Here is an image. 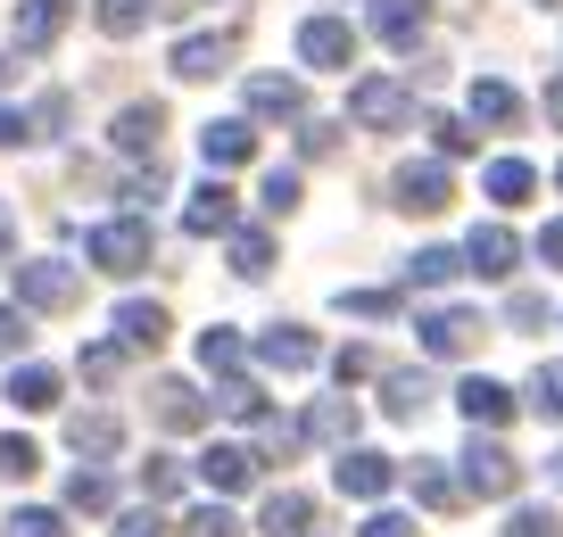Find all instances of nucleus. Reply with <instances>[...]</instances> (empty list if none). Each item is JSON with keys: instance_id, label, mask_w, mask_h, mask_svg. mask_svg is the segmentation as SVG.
<instances>
[{"instance_id": "18", "label": "nucleus", "mask_w": 563, "mask_h": 537, "mask_svg": "<svg viewBox=\"0 0 563 537\" xmlns=\"http://www.w3.org/2000/svg\"><path fill=\"white\" fill-rule=\"evenodd\" d=\"M249 108L257 116H307V83L299 75H249Z\"/></svg>"}, {"instance_id": "22", "label": "nucleus", "mask_w": 563, "mask_h": 537, "mask_svg": "<svg viewBox=\"0 0 563 537\" xmlns=\"http://www.w3.org/2000/svg\"><path fill=\"white\" fill-rule=\"evenodd\" d=\"M150 398H158V430H199V422H208V398H199L191 381H158Z\"/></svg>"}, {"instance_id": "48", "label": "nucleus", "mask_w": 563, "mask_h": 537, "mask_svg": "<svg viewBox=\"0 0 563 537\" xmlns=\"http://www.w3.org/2000/svg\"><path fill=\"white\" fill-rule=\"evenodd\" d=\"M506 323H514V331H539V323H547V298H539V290H514V298H506Z\"/></svg>"}, {"instance_id": "40", "label": "nucleus", "mask_w": 563, "mask_h": 537, "mask_svg": "<svg viewBox=\"0 0 563 537\" xmlns=\"http://www.w3.org/2000/svg\"><path fill=\"white\" fill-rule=\"evenodd\" d=\"M183 537H249V529L224 513V504H191V513H183Z\"/></svg>"}, {"instance_id": "28", "label": "nucleus", "mask_w": 563, "mask_h": 537, "mask_svg": "<svg viewBox=\"0 0 563 537\" xmlns=\"http://www.w3.org/2000/svg\"><path fill=\"white\" fill-rule=\"evenodd\" d=\"M481 191H489V199H497V208H522V199H530V191H539V174H530V166H522V157H497V166H489V174H481Z\"/></svg>"}, {"instance_id": "56", "label": "nucleus", "mask_w": 563, "mask_h": 537, "mask_svg": "<svg viewBox=\"0 0 563 537\" xmlns=\"http://www.w3.org/2000/svg\"><path fill=\"white\" fill-rule=\"evenodd\" d=\"M539 265H563V215H555V224L539 232Z\"/></svg>"}, {"instance_id": "51", "label": "nucleus", "mask_w": 563, "mask_h": 537, "mask_svg": "<svg viewBox=\"0 0 563 537\" xmlns=\"http://www.w3.org/2000/svg\"><path fill=\"white\" fill-rule=\"evenodd\" d=\"M117 537H166L158 504H141V513H124V521H117Z\"/></svg>"}, {"instance_id": "25", "label": "nucleus", "mask_w": 563, "mask_h": 537, "mask_svg": "<svg viewBox=\"0 0 563 537\" xmlns=\"http://www.w3.org/2000/svg\"><path fill=\"white\" fill-rule=\"evenodd\" d=\"M117 339L158 356V347H166V306H141V298H124V306H117Z\"/></svg>"}, {"instance_id": "35", "label": "nucleus", "mask_w": 563, "mask_h": 537, "mask_svg": "<svg viewBox=\"0 0 563 537\" xmlns=\"http://www.w3.org/2000/svg\"><path fill=\"white\" fill-rule=\"evenodd\" d=\"M67 504H75V513H108V504H117V480H108V471H75Z\"/></svg>"}, {"instance_id": "7", "label": "nucleus", "mask_w": 563, "mask_h": 537, "mask_svg": "<svg viewBox=\"0 0 563 537\" xmlns=\"http://www.w3.org/2000/svg\"><path fill=\"white\" fill-rule=\"evenodd\" d=\"M389 191H398V208H406V215H440L448 199H456V182H448V166H440V157H406Z\"/></svg>"}, {"instance_id": "11", "label": "nucleus", "mask_w": 563, "mask_h": 537, "mask_svg": "<svg viewBox=\"0 0 563 537\" xmlns=\"http://www.w3.org/2000/svg\"><path fill=\"white\" fill-rule=\"evenodd\" d=\"M199 157H208V174H232V166H249V157H257V124H241V116L208 124V133H199Z\"/></svg>"}, {"instance_id": "30", "label": "nucleus", "mask_w": 563, "mask_h": 537, "mask_svg": "<svg viewBox=\"0 0 563 537\" xmlns=\"http://www.w3.org/2000/svg\"><path fill=\"white\" fill-rule=\"evenodd\" d=\"M307 438H316V447H349V438H356V405L349 398H323L316 414H307Z\"/></svg>"}, {"instance_id": "55", "label": "nucleus", "mask_w": 563, "mask_h": 537, "mask_svg": "<svg viewBox=\"0 0 563 537\" xmlns=\"http://www.w3.org/2000/svg\"><path fill=\"white\" fill-rule=\"evenodd\" d=\"M67 116H75V108H67V91H51V100L34 108V124H42V133H58V124H67Z\"/></svg>"}, {"instance_id": "21", "label": "nucleus", "mask_w": 563, "mask_h": 537, "mask_svg": "<svg viewBox=\"0 0 563 537\" xmlns=\"http://www.w3.org/2000/svg\"><path fill=\"white\" fill-rule=\"evenodd\" d=\"M158 133H166V108L158 100H141V108H124V116H117V149L124 157H158Z\"/></svg>"}, {"instance_id": "29", "label": "nucleus", "mask_w": 563, "mask_h": 537, "mask_svg": "<svg viewBox=\"0 0 563 537\" xmlns=\"http://www.w3.org/2000/svg\"><path fill=\"white\" fill-rule=\"evenodd\" d=\"M307 447V422H282V414H257V463H290Z\"/></svg>"}, {"instance_id": "54", "label": "nucleus", "mask_w": 563, "mask_h": 537, "mask_svg": "<svg viewBox=\"0 0 563 537\" xmlns=\"http://www.w3.org/2000/svg\"><path fill=\"white\" fill-rule=\"evenodd\" d=\"M9 141H34V116H25V108H0V149H9Z\"/></svg>"}, {"instance_id": "53", "label": "nucleus", "mask_w": 563, "mask_h": 537, "mask_svg": "<svg viewBox=\"0 0 563 537\" xmlns=\"http://www.w3.org/2000/svg\"><path fill=\"white\" fill-rule=\"evenodd\" d=\"M299 149H307V157H332V149H340V124H307Z\"/></svg>"}, {"instance_id": "61", "label": "nucleus", "mask_w": 563, "mask_h": 537, "mask_svg": "<svg viewBox=\"0 0 563 537\" xmlns=\"http://www.w3.org/2000/svg\"><path fill=\"white\" fill-rule=\"evenodd\" d=\"M307 537H323V529H307Z\"/></svg>"}, {"instance_id": "12", "label": "nucleus", "mask_w": 563, "mask_h": 537, "mask_svg": "<svg viewBox=\"0 0 563 537\" xmlns=\"http://www.w3.org/2000/svg\"><path fill=\"white\" fill-rule=\"evenodd\" d=\"M456 405H464V422H473V430H506V422H514V389L489 381V372H473V381L456 389Z\"/></svg>"}, {"instance_id": "32", "label": "nucleus", "mask_w": 563, "mask_h": 537, "mask_svg": "<svg viewBox=\"0 0 563 537\" xmlns=\"http://www.w3.org/2000/svg\"><path fill=\"white\" fill-rule=\"evenodd\" d=\"M199 365H208L216 381H224V372H241V331H232V323H208V331H199Z\"/></svg>"}, {"instance_id": "23", "label": "nucleus", "mask_w": 563, "mask_h": 537, "mask_svg": "<svg viewBox=\"0 0 563 537\" xmlns=\"http://www.w3.org/2000/svg\"><path fill=\"white\" fill-rule=\"evenodd\" d=\"M473 124H497V133H514V124H522V91L497 83V75H481V83H473Z\"/></svg>"}, {"instance_id": "5", "label": "nucleus", "mask_w": 563, "mask_h": 537, "mask_svg": "<svg viewBox=\"0 0 563 537\" xmlns=\"http://www.w3.org/2000/svg\"><path fill=\"white\" fill-rule=\"evenodd\" d=\"M464 488H473V496H514V488H522V463H514L489 430H473V447H464Z\"/></svg>"}, {"instance_id": "37", "label": "nucleus", "mask_w": 563, "mask_h": 537, "mask_svg": "<svg viewBox=\"0 0 563 537\" xmlns=\"http://www.w3.org/2000/svg\"><path fill=\"white\" fill-rule=\"evenodd\" d=\"M530 414H539V422H563V365H539V372H530Z\"/></svg>"}, {"instance_id": "59", "label": "nucleus", "mask_w": 563, "mask_h": 537, "mask_svg": "<svg viewBox=\"0 0 563 537\" xmlns=\"http://www.w3.org/2000/svg\"><path fill=\"white\" fill-rule=\"evenodd\" d=\"M555 488H563V455H555Z\"/></svg>"}, {"instance_id": "45", "label": "nucleus", "mask_w": 563, "mask_h": 537, "mask_svg": "<svg viewBox=\"0 0 563 537\" xmlns=\"http://www.w3.org/2000/svg\"><path fill=\"white\" fill-rule=\"evenodd\" d=\"M373 372H382V356H373V347H340L332 356V381L349 389V381H373Z\"/></svg>"}, {"instance_id": "34", "label": "nucleus", "mask_w": 563, "mask_h": 537, "mask_svg": "<svg viewBox=\"0 0 563 537\" xmlns=\"http://www.w3.org/2000/svg\"><path fill=\"white\" fill-rule=\"evenodd\" d=\"M265 265H274V240H265V232H232V273L265 281Z\"/></svg>"}, {"instance_id": "15", "label": "nucleus", "mask_w": 563, "mask_h": 537, "mask_svg": "<svg viewBox=\"0 0 563 537\" xmlns=\"http://www.w3.org/2000/svg\"><path fill=\"white\" fill-rule=\"evenodd\" d=\"M514 257H522V240H514L506 224H481L473 240H464V265H473L481 281H506V273H514Z\"/></svg>"}, {"instance_id": "1", "label": "nucleus", "mask_w": 563, "mask_h": 537, "mask_svg": "<svg viewBox=\"0 0 563 537\" xmlns=\"http://www.w3.org/2000/svg\"><path fill=\"white\" fill-rule=\"evenodd\" d=\"M9 273H18V306L25 314H67L75 298H84V273L58 265V257H25V265H9Z\"/></svg>"}, {"instance_id": "43", "label": "nucleus", "mask_w": 563, "mask_h": 537, "mask_svg": "<svg viewBox=\"0 0 563 537\" xmlns=\"http://www.w3.org/2000/svg\"><path fill=\"white\" fill-rule=\"evenodd\" d=\"M34 471H42L34 438H0V480H34Z\"/></svg>"}, {"instance_id": "42", "label": "nucleus", "mask_w": 563, "mask_h": 537, "mask_svg": "<svg viewBox=\"0 0 563 537\" xmlns=\"http://www.w3.org/2000/svg\"><path fill=\"white\" fill-rule=\"evenodd\" d=\"M0 537H67V521L51 513V504H25V513H9V529Z\"/></svg>"}, {"instance_id": "41", "label": "nucleus", "mask_w": 563, "mask_h": 537, "mask_svg": "<svg viewBox=\"0 0 563 537\" xmlns=\"http://www.w3.org/2000/svg\"><path fill=\"white\" fill-rule=\"evenodd\" d=\"M91 18H100V34H141V18H150V0H100V9H91Z\"/></svg>"}, {"instance_id": "33", "label": "nucleus", "mask_w": 563, "mask_h": 537, "mask_svg": "<svg viewBox=\"0 0 563 537\" xmlns=\"http://www.w3.org/2000/svg\"><path fill=\"white\" fill-rule=\"evenodd\" d=\"M257 208H265V215H290V208H299V166H265Z\"/></svg>"}, {"instance_id": "31", "label": "nucleus", "mask_w": 563, "mask_h": 537, "mask_svg": "<svg viewBox=\"0 0 563 537\" xmlns=\"http://www.w3.org/2000/svg\"><path fill=\"white\" fill-rule=\"evenodd\" d=\"M456 273H473V265H464V248H422V257L406 265V281H415V290H448Z\"/></svg>"}, {"instance_id": "39", "label": "nucleus", "mask_w": 563, "mask_h": 537, "mask_svg": "<svg viewBox=\"0 0 563 537\" xmlns=\"http://www.w3.org/2000/svg\"><path fill=\"white\" fill-rule=\"evenodd\" d=\"M340 314H356V323H389V314H398V290H340Z\"/></svg>"}, {"instance_id": "14", "label": "nucleus", "mask_w": 563, "mask_h": 537, "mask_svg": "<svg viewBox=\"0 0 563 537\" xmlns=\"http://www.w3.org/2000/svg\"><path fill=\"white\" fill-rule=\"evenodd\" d=\"M199 480H208L216 496H241V488H257V447H208V455H199Z\"/></svg>"}, {"instance_id": "47", "label": "nucleus", "mask_w": 563, "mask_h": 537, "mask_svg": "<svg viewBox=\"0 0 563 537\" xmlns=\"http://www.w3.org/2000/svg\"><path fill=\"white\" fill-rule=\"evenodd\" d=\"M431 141H440V157H464L473 149V124L464 116H431Z\"/></svg>"}, {"instance_id": "49", "label": "nucleus", "mask_w": 563, "mask_h": 537, "mask_svg": "<svg viewBox=\"0 0 563 537\" xmlns=\"http://www.w3.org/2000/svg\"><path fill=\"white\" fill-rule=\"evenodd\" d=\"M124 199H133V208H150V199H166V166H158V157H150V174H133V182H124Z\"/></svg>"}, {"instance_id": "10", "label": "nucleus", "mask_w": 563, "mask_h": 537, "mask_svg": "<svg viewBox=\"0 0 563 537\" xmlns=\"http://www.w3.org/2000/svg\"><path fill=\"white\" fill-rule=\"evenodd\" d=\"M257 365L265 372H307V365H323V347H316V331H307V323H274L257 339Z\"/></svg>"}, {"instance_id": "58", "label": "nucleus", "mask_w": 563, "mask_h": 537, "mask_svg": "<svg viewBox=\"0 0 563 537\" xmlns=\"http://www.w3.org/2000/svg\"><path fill=\"white\" fill-rule=\"evenodd\" d=\"M547 116L563 124V75H555V83H547Z\"/></svg>"}, {"instance_id": "20", "label": "nucleus", "mask_w": 563, "mask_h": 537, "mask_svg": "<svg viewBox=\"0 0 563 537\" xmlns=\"http://www.w3.org/2000/svg\"><path fill=\"white\" fill-rule=\"evenodd\" d=\"M316 529V496L307 488H274L265 496V537H307Z\"/></svg>"}, {"instance_id": "24", "label": "nucleus", "mask_w": 563, "mask_h": 537, "mask_svg": "<svg viewBox=\"0 0 563 537\" xmlns=\"http://www.w3.org/2000/svg\"><path fill=\"white\" fill-rule=\"evenodd\" d=\"M67 447L91 455V463H108V455L124 447V422H117V414H75V422H67Z\"/></svg>"}, {"instance_id": "9", "label": "nucleus", "mask_w": 563, "mask_h": 537, "mask_svg": "<svg viewBox=\"0 0 563 537\" xmlns=\"http://www.w3.org/2000/svg\"><path fill=\"white\" fill-rule=\"evenodd\" d=\"M232 224H241V199L224 191V174H208L191 191V208H183V232H191V240H216V232H232Z\"/></svg>"}, {"instance_id": "44", "label": "nucleus", "mask_w": 563, "mask_h": 537, "mask_svg": "<svg viewBox=\"0 0 563 537\" xmlns=\"http://www.w3.org/2000/svg\"><path fill=\"white\" fill-rule=\"evenodd\" d=\"M506 537H563V521L547 513V504H514V521H506Z\"/></svg>"}, {"instance_id": "3", "label": "nucleus", "mask_w": 563, "mask_h": 537, "mask_svg": "<svg viewBox=\"0 0 563 537\" xmlns=\"http://www.w3.org/2000/svg\"><path fill=\"white\" fill-rule=\"evenodd\" d=\"M349 116L365 124V133H389V124L415 116V91L389 83V75H365V83H349Z\"/></svg>"}, {"instance_id": "13", "label": "nucleus", "mask_w": 563, "mask_h": 537, "mask_svg": "<svg viewBox=\"0 0 563 537\" xmlns=\"http://www.w3.org/2000/svg\"><path fill=\"white\" fill-rule=\"evenodd\" d=\"M67 18H75V0H25V9H18V51L42 58L58 34H67Z\"/></svg>"}, {"instance_id": "2", "label": "nucleus", "mask_w": 563, "mask_h": 537, "mask_svg": "<svg viewBox=\"0 0 563 537\" xmlns=\"http://www.w3.org/2000/svg\"><path fill=\"white\" fill-rule=\"evenodd\" d=\"M150 224H141V215H117V224H91L84 232V257L100 265V273H141V265H150Z\"/></svg>"}, {"instance_id": "6", "label": "nucleus", "mask_w": 563, "mask_h": 537, "mask_svg": "<svg viewBox=\"0 0 563 537\" xmlns=\"http://www.w3.org/2000/svg\"><path fill=\"white\" fill-rule=\"evenodd\" d=\"M332 480H340V496H356V504H373V496H389L398 488V463H389L382 447H340V463H332Z\"/></svg>"}, {"instance_id": "26", "label": "nucleus", "mask_w": 563, "mask_h": 537, "mask_svg": "<svg viewBox=\"0 0 563 537\" xmlns=\"http://www.w3.org/2000/svg\"><path fill=\"white\" fill-rule=\"evenodd\" d=\"M9 405H18V414H51L58 405V372L51 365H18L9 372Z\"/></svg>"}, {"instance_id": "16", "label": "nucleus", "mask_w": 563, "mask_h": 537, "mask_svg": "<svg viewBox=\"0 0 563 537\" xmlns=\"http://www.w3.org/2000/svg\"><path fill=\"white\" fill-rule=\"evenodd\" d=\"M232 67V34H191V42H175V75L183 83H208V75H224Z\"/></svg>"}, {"instance_id": "27", "label": "nucleus", "mask_w": 563, "mask_h": 537, "mask_svg": "<svg viewBox=\"0 0 563 537\" xmlns=\"http://www.w3.org/2000/svg\"><path fill=\"white\" fill-rule=\"evenodd\" d=\"M382 405H389V422H415L431 405V372H382Z\"/></svg>"}, {"instance_id": "36", "label": "nucleus", "mask_w": 563, "mask_h": 537, "mask_svg": "<svg viewBox=\"0 0 563 537\" xmlns=\"http://www.w3.org/2000/svg\"><path fill=\"white\" fill-rule=\"evenodd\" d=\"M216 405H224L232 422H257V414H265V389H257V381H241V372H224V389H216Z\"/></svg>"}, {"instance_id": "52", "label": "nucleus", "mask_w": 563, "mask_h": 537, "mask_svg": "<svg viewBox=\"0 0 563 537\" xmlns=\"http://www.w3.org/2000/svg\"><path fill=\"white\" fill-rule=\"evenodd\" d=\"M356 537H422V529H415V521H406V513H373V521H365V529H356Z\"/></svg>"}, {"instance_id": "38", "label": "nucleus", "mask_w": 563, "mask_h": 537, "mask_svg": "<svg viewBox=\"0 0 563 537\" xmlns=\"http://www.w3.org/2000/svg\"><path fill=\"white\" fill-rule=\"evenodd\" d=\"M141 496H150V504L183 496V463H175V455H150V463H141Z\"/></svg>"}, {"instance_id": "19", "label": "nucleus", "mask_w": 563, "mask_h": 537, "mask_svg": "<svg viewBox=\"0 0 563 537\" xmlns=\"http://www.w3.org/2000/svg\"><path fill=\"white\" fill-rule=\"evenodd\" d=\"M422 25H431V9H422V0H382V9H373V34H382L389 51H415Z\"/></svg>"}, {"instance_id": "57", "label": "nucleus", "mask_w": 563, "mask_h": 537, "mask_svg": "<svg viewBox=\"0 0 563 537\" xmlns=\"http://www.w3.org/2000/svg\"><path fill=\"white\" fill-rule=\"evenodd\" d=\"M0 257H18V215H9V199H0Z\"/></svg>"}, {"instance_id": "17", "label": "nucleus", "mask_w": 563, "mask_h": 537, "mask_svg": "<svg viewBox=\"0 0 563 537\" xmlns=\"http://www.w3.org/2000/svg\"><path fill=\"white\" fill-rule=\"evenodd\" d=\"M406 488H415V496L431 504V513H448V504H464V480H456V471L440 463V455H415V463H406Z\"/></svg>"}, {"instance_id": "46", "label": "nucleus", "mask_w": 563, "mask_h": 537, "mask_svg": "<svg viewBox=\"0 0 563 537\" xmlns=\"http://www.w3.org/2000/svg\"><path fill=\"white\" fill-rule=\"evenodd\" d=\"M117 372H124V347H108V339H100V347H84V381H91V389H108Z\"/></svg>"}, {"instance_id": "8", "label": "nucleus", "mask_w": 563, "mask_h": 537, "mask_svg": "<svg viewBox=\"0 0 563 537\" xmlns=\"http://www.w3.org/2000/svg\"><path fill=\"white\" fill-rule=\"evenodd\" d=\"M299 58L323 67V75H349L356 67V25L349 18H307L299 25Z\"/></svg>"}, {"instance_id": "4", "label": "nucleus", "mask_w": 563, "mask_h": 537, "mask_svg": "<svg viewBox=\"0 0 563 537\" xmlns=\"http://www.w3.org/2000/svg\"><path fill=\"white\" fill-rule=\"evenodd\" d=\"M415 331H422V356H440V365H448V356H473V347H481V331H489V323H481L473 306H431Z\"/></svg>"}, {"instance_id": "50", "label": "nucleus", "mask_w": 563, "mask_h": 537, "mask_svg": "<svg viewBox=\"0 0 563 537\" xmlns=\"http://www.w3.org/2000/svg\"><path fill=\"white\" fill-rule=\"evenodd\" d=\"M25 347V306H0V365Z\"/></svg>"}, {"instance_id": "60", "label": "nucleus", "mask_w": 563, "mask_h": 537, "mask_svg": "<svg viewBox=\"0 0 563 537\" xmlns=\"http://www.w3.org/2000/svg\"><path fill=\"white\" fill-rule=\"evenodd\" d=\"M555 191H563V166H555Z\"/></svg>"}]
</instances>
